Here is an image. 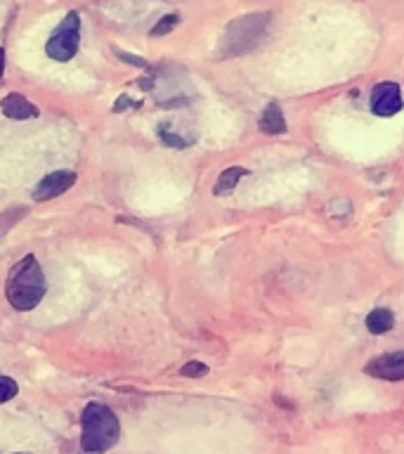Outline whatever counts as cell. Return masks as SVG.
<instances>
[{
    "label": "cell",
    "mask_w": 404,
    "mask_h": 454,
    "mask_svg": "<svg viewBox=\"0 0 404 454\" xmlns=\"http://www.w3.org/2000/svg\"><path fill=\"white\" fill-rule=\"evenodd\" d=\"M45 291H48V282H45V275H43L41 262H38L35 255H24L7 277V301L12 303V308L21 312L34 310L45 296Z\"/></svg>",
    "instance_id": "1"
},
{
    "label": "cell",
    "mask_w": 404,
    "mask_h": 454,
    "mask_svg": "<svg viewBox=\"0 0 404 454\" xmlns=\"http://www.w3.org/2000/svg\"><path fill=\"white\" fill-rule=\"evenodd\" d=\"M120 440V421L106 404H85L81 417V450L88 454L109 452Z\"/></svg>",
    "instance_id": "2"
},
{
    "label": "cell",
    "mask_w": 404,
    "mask_h": 454,
    "mask_svg": "<svg viewBox=\"0 0 404 454\" xmlns=\"http://www.w3.org/2000/svg\"><path fill=\"white\" fill-rule=\"evenodd\" d=\"M269 21H272V14L269 12H253L244 14V17H237V20L225 28V35H222V43H220L218 55L225 59V57H239L251 52V50L265 38V34H268L269 28Z\"/></svg>",
    "instance_id": "3"
},
{
    "label": "cell",
    "mask_w": 404,
    "mask_h": 454,
    "mask_svg": "<svg viewBox=\"0 0 404 454\" xmlns=\"http://www.w3.org/2000/svg\"><path fill=\"white\" fill-rule=\"evenodd\" d=\"M78 45H81V14L71 10L45 43V55L55 62H71L76 57Z\"/></svg>",
    "instance_id": "4"
},
{
    "label": "cell",
    "mask_w": 404,
    "mask_h": 454,
    "mask_svg": "<svg viewBox=\"0 0 404 454\" xmlns=\"http://www.w3.org/2000/svg\"><path fill=\"white\" fill-rule=\"evenodd\" d=\"M369 102H371V112L381 119H390V116H397V114L404 109V98L400 85L392 83V81H383V83H376L371 95H369Z\"/></svg>",
    "instance_id": "5"
},
{
    "label": "cell",
    "mask_w": 404,
    "mask_h": 454,
    "mask_svg": "<svg viewBox=\"0 0 404 454\" xmlns=\"http://www.w3.org/2000/svg\"><path fill=\"white\" fill-rule=\"evenodd\" d=\"M364 374L378 381L400 383L404 381V350H392V353L376 355L374 360H369L361 369Z\"/></svg>",
    "instance_id": "6"
},
{
    "label": "cell",
    "mask_w": 404,
    "mask_h": 454,
    "mask_svg": "<svg viewBox=\"0 0 404 454\" xmlns=\"http://www.w3.org/2000/svg\"><path fill=\"white\" fill-rule=\"evenodd\" d=\"M76 184V173L74 170H52L50 176H45L41 183L35 184L34 199L35 201H50V199L62 197L64 192L71 190Z\"/></svg>",
    "instance_id": "7"
},
{
    "label": "cell",
    "mask_w": 404,
    "mask_h": 454,
    "mask_svg": "<svg viewBox=\"0 0 404 454\" xmlns=\"http://www.w3.org/2000/svg\"><path fill=\"white\" fill-rule=\"evenodd\" d=\"M0 109H3V114H5L7 119L12 121L38 119V116H41L38 106L31 105V102H28L24 95H19V92H10V95H5L3 102H0Z\"/></svg>",
    "instance_id": "8"
},
{
    "label": "cell",
    "mask_w": 404,
    "mask_h": 454,
    "mask_svg": "<svg viewBox=\"0 0 404 454\" xmlns=\"http://www.w3.org/2000/svg\"><path fill=\"white\" fill-rule=\"evenodd\" d=\"M258 128H260L265 135H284L289 130L286 126V119H284L282 106L276 105V102H269L260 114V121H258Z\"/></svg>",
    "instance_id": "9"
},
{
    "label": "cell",
    "mask_w": 404,
    "mask_h": 454,
    "mask_svg": "<svg viewBox=\"0 0 404 454\" xmlns=\"http://www.w3.org/2000/svg\"><path fill=\"white\" fill-rule=\"evenodd\" d=\"M244 176H248V168H244V166H229V168H225L220 173L215 184H213V194H215V197H227V194H232Z\"/></svg>",
    "instance_id": "10"
},
{
    "label": "cell",
    "mask_w": 404,
    "mask_h": 454,
    "mask_svg": "<svg viewBox=\"0 0 404 454\" xmlns=\"http://www.w3.org/2000/svg\"><path fill=\"white\" fill-rule=\"evenodd\" d=\"M364 325H367L369 333H376V336H381V333H388L392 326H395V315L388 308H374V310L369 312L367 319H364Z\"/></svg>",
    "instance_id": "11"
},
{
    "label": "cell",
    "mask_w": 404,
    "mask_h": 454,
    "mask_svg": "<svg viewBox=\"0 0 404 454\" xmlns=\"http://www.w3.org/2000/svg\"><path fill=\"white\" fill-rule=\"evenodd\" d=\"M180 24V14H166V17H161V20L156 21V27L149 31V35L152 38H161V35H168L173 28Z\"/></svg>",
    "instance_id": "12"
},
{
    "label": "cell",
    "mask_w": 404,
    "mask_h": 454,
    "mask_svg": "<svg viewBox=\"0 0 404 454\" xmlns=\"http://www.w3.org/2000/svg\"><path fill=\"white\" fill-rule=\"evenodd\" d=\"M159 137H161L163 145H168V147H173V149L190 147V142H191V140H184V137H180L177 133H170L168 126L159 128Z\"/></svg>",
    "instance_id": "13"
},
{
    "label": "cell",
    "mask_w": 404,
    "mask_h": 454,
    "mask_svg": "<svg viewBox=\"0 0 404 454\" xmlns=\"http://www.w3.org/2000/svg\"><path fill=\"white\" fill-rule=\"evenodd\" d=\"M17 390H19V386H17L14 379H10V376H0V404L10 403V400L17 395Z\"/></svg>",
    "instance_id": "14"
},
{
    "label": "cell",
    "mask_w": 404,
    "mask_h": 454,
    "mask_svg": "<svg viewBox=\"0 0 404 454\" xmlns=\"http://www.w3.org/2000/svg\"><path fill=\"white\" fill-rule=\"evenodd\" d=\"M180 374L190 376V379H201V376L208 374V364H204V362L198 360H190L183 369H180Z\"/></svg>",
    "instance_id": "15"
},
{
    "label": "cell",
    "mask_w": 404,
    "mask_h": 454,
    "mask_svg": "<svg viewBox=\"0 0 404 454\" xmlns=\"http://www.w3.org/2000/svg\"><path fill=\"white\" fill-rule=\"evenodd\" d=\"M140 105H142V102H133V99H128L126 95H120L119 102L113 105V112H123L126 106H135V109H137V106H140Z\"/></svg>",
    "instance_id": "16"
},
{
    "label": "cell",
    "mask_w": 404,
    "mask_h": 454,
    "mask_svg": "<svg viewBox=\"0 0 404 454\" xmlns=\"http://www.w3.org/2000/svg\"><path fill=\"white\" fill-rule=\"evenodd\" d=\"M120 59H123V62L137 64V67H149V64L144 62V59H140V57H137V55H126V52H120Z\"/></svg>",
    "instance_id": "17"
},
{
    "label": "cell",
    "mask_w": 404,
    "mask_h": 454,
    "mask_svg": "<svg viewBox=\"0 0 404 454\" xmlns=\"http://www.w3.org/2000/svg\"><path fill=\"white\" fill-rule=\"evenodd\" d=\"M3 71H5V50L0 48V78H3Z\"/></svg>",
    "instance_id": "18"
},
{
    "label": "cell",
    "mask_w": 404,
    "mask_h": 454,
    "mask_svg": "<svg viewBox=\"0 0 404 454\" xmlns=\"http://www.w3.org/2000/svg\"><path fill=\"white\" fill-rule=\"evenodd\" d=\"M17 454H27V452H17Z\"/></svg>",
    "instance_id": "19"
}]
</instances>
